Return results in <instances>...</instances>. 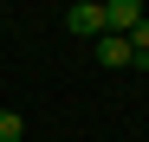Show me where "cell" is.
I'll use <instances>...</instances> for the list:
<instances>
[{
	"mask_svg": "<svg viewBox=\"0 0 149 142\" xmlns=\"http://www.w3.org/2000/svg\"><path fill=\"white\" fill-rule=\"evenodd\" d=\"M143 19H149V13H143V0H104V32L123 39V32H136Z\"/></svg>",
	"mask_w": 149,
	"mask_h": 142,
	"instance_id": "cell-1",
	"label": "cell"
},
{
	"mask_svg": "<svg viewBox=\"0 0 149 142\" xmlns=\"http://www.w3.org/2000/svg\"><path fill=\"white\" fill-rule=\"evenodd\" d=\"M97 65H104V71H130V65H136V58H130V39L104 32V39H97Z\"/></svg>",
	"mask_w": 149,
	"mask_h": 142,
	"instance_id": "cell-2",
	"label": "cell"
},
{
	"mask_svg": "<svg viewBox=\"0 0 149 142\" xmlns=\"http://www.w3.org/2000/svg\"><path fill=\"white\" fill-rule=\"evenodd\" d=\"M65 26L71 32H104V7L97 0H78V7H65Z\"/></svg>",
	"mask_w": 149,
	"mask_h": 142,
	"instance_id": "cell-3",
	"label": "cell"
},
{
	"mask_svg": "<svg viewBox=\"0 0 149 142\" xmlns=\"http://www.w3.org/2000/svg\"><path fill=\"white\" fill-rule=\"evenodd\" d=\"M19 136H26V123H19L13 110H0V142H19Z\"/></svg>",
	"mask_w": 149,
	"mask_h": 142,
	"instance_id": "cell-4",
	"label": "cell"
},
{
	"mask_svg": "<svg viewBox=\"0 0 149 142\" xmlns=\"http://www.w3.org/2000/svg\"><path fill=\"white\" fill-rule=\"evenodd\" d=\"M0 19H7V13H0Z\"/></svg>",
	"mask_w": 149,
	"mask_h": 142,
	"instance_id": "cell-5",
	"label": "cell"
}]
</instances>
